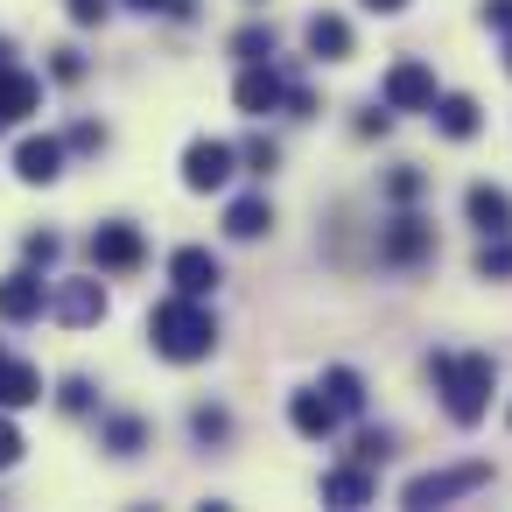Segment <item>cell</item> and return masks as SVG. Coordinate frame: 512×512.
I'll return each mask as SVG.
<instances>
[{
    "mask_svg": "<svg viewBox=\"0 0 512 512\" xmlns=\"http://www.w3.org/2000/svg\"><path fill=\"white\" fill-rule=\"evenodd\" d=\"M127 8H141V15H162V8H169V0H127Z\"/></svg>",
    "mask_w": 512,
    "mask_h": 512,
    "instance_id": "cell-37",
    "label": "cell"
},
{
    "mask_svg": "<svg viewBox=\"0 0 512 512\" xmlns=\"http://www.w3.org/2000/svg\"><path fill=\"white\" fill-rule=\"evenodd\" d=\"M15 176H22V183H57V176H64V141H57V134H29V141L15 148Z\"/></svg>",
    "mask_w": 512,
    "mask_h": 512,
    "instance_id": "cell-11",
    "label": "cell"
},
{
    "mask_svg": "<svg viewBox=\"0 0 512 512\" xmlns=\"http://www.w3.org/2000/svg\"><path fill=\"white\" fill-rule=\"evenodd\" d=\"M477 274H484V281H512V232H491V239H484Z\"/></svg>",
    "mask_w": 512,
    "mask_h": 512,
    "instance_id": "cell-22",
    "label": "cell"
},
{
    "mask_svg": "<svg viewBox=\"0 0 512 512\" xmlns=\"http://www.w3.org/2000/svg\"><path fill=\"white\" fill-rule=\"evenodd\" d=\"M386 456H393V442H386L379 428H365V435H358V463H386Z\"/></svg>",
    "mask_w": 512,
    "mask_h": 512,
    "instance_id": "cell-31",
    "label": "cell"
},
{
    "mask_svg": "<svg viewBox=\"0 0 512 512\" xmlns=\"http://www.w3.org/2000/svg\"><path fill=\"white\" fill-rule=\"evenodd\" d=\"M50 309H57V323L85 330V323H99V316H106V288H99V281H64V288L50 295Z\"/></svg>",
    "mask_w": 512,
    "mask_h": 512,
    "instance_id": "cell-12",
    "label": "cell"
},
{
    "mask_svg": "<svg viewBox=\"0 0 512 512\" xmlns=\"http://www.w3.org/2000/svg\"><path fill=\"white\" fill-rule=\"evenodd\" d=\"M64 148H106V127H99V120H78V127H71V141H64Z\"/></svg>",
    "mask_w": 512,
    "mask_h": 512,
    "instance_id": "cell-32",
    "label": "cell"
},
{
    "mask_svg": "<svg viewBox=\"0 0 512 512\" xmlns=\"http://www.w3.org/2000/svg\"><path fill=\"white\" fill-rule=\"evenodd\" d=\"M43 400V372L29 358H8L0 351V407H36Z\"/></svg>",
    "mask_w": 512,
    "mask_h": 512,
    "instance_id": "cell-18",
    "label": "cell"
},
{
    "mask_svg": "<svg viewBox=\"0 0 512 512\" xmlns=\"http://www.w3.org/2000/svg\"><path fill=\"white\" fill-rule=\"evenodd\" d=\"M36 106H43V78L15 71V64H0V127H15V120H29Z\"/></svg>",
    "mask_w": 512,
    "mask_h": 512,
    "instance_id": "cell-13",
    "label": "cell"
},
{
    "mask_svg": "<svg viewBox=\"0 0 512 512\" xmlns=\"http://www.w3.org/2000/svg\"><path fill=\"white\" fill-rule=\"evenodd\" d=\"M190 428H197V442H225L232 414H225V407H197V414H190Z\"/></svg>",
    "mask_w": 512,
    "mask_h": 512,
    "instance_id": "cell-25",
    "label": "cell"
},
{
    "mask_svg": "<svg viewBox=\"0 0 512 512\" xmlns=\"http://www.w3.org/2000/svg\"><path fill=\"white\" fill-rule=\"evenodd\" d=\"M463 211H470V225L491 239V232H512V197L498 190V183H470L463 190Z\"/></svg>",
    "mask_w": 512,
    "mask_h": 512,
    "instance_id": "cell-14",
    "label": "cell"
},
{
    "mask_svg": "<svg viewBox=\"0 0 512 512\" xmlns=\"http://www.w3.org/2000/svg\"><path fill=\"white\" fill-rule=\"evenodd\" d=\"M435 127H442L449 141H470V134L484 127V113H477V99H463V92H449V99H435Z\"/></svg>",
    "mask_w": 512,
    "mask_h": 512,
    "instance_id": "cell-19",
    "label": "cell"
},
{
    "mask_svg": "<svg viewBox=\"0 0 512 512\" xmlns=\"http://www.w3.org/2000/svg\"><path fill=\"white\" fill-rule=\"evenodd\" d=\"M274 162H281V148H274V141H246V169H253V176H267Z\"/></svg>",
    "mask_w": 512,
    "mask_h": 512,
    "instance_id": "cell-30",
    "label": "cell"
},
{
    "mask_svg": "<svg viewBox=\"0 0 512 512\" xmlns=\"http://www.w3.org/2000/svg\"><path fill=\"white\" fill-rule=\"evenodd\" d=\"M323 393L337 400V414H358V407H365V379H358L351 365H330V372H323Z\"/></svg>",
    "mask_w": 512,
    "mask_h": 512,
    "instance_id": "cell-21",
    "label": "cell"
},
{
    "mask_svg": "<svg viewBox=\"0 0 512 512\" xmlns=\"http://www.w3.org/2000/svg\"><path fill=\"white\" fill-rule=\"evenodd\" d=\"M232 99H239V113H246V120H267L274 106H288V85H281V71H274V64H246V71H239V85H232Z\"/></svg>",
    "mask_w": 512,
    "mask_h": 512,
    "instance_id": "cell-5",
    "label": "cell"
},
{
    "mask_svg": "<svg viewBox=\"0 0 512 512\" xmlns=\"http://www.w3.org/2000/svg\"><path fill=\"white\" fill-rule=\"evenodd\" d=\"M15 463H22V428L0 414V470H15Z\"/></svg>",
    "mask_w": 512,
    "mask_h": 512,
    "instance_id": "cell-27",
    "label": "cell"
},
{
    "mask_svg": "<svg viewBox=\"0 0 512 512\" xmlns=\"http://www.w3.org/2000/svg\"><path fill=\"white\" fill-rule=\"evenodd\" d=\"M302 43H309L316 64H344V57H351V22H344V15H309Z\"/></svg>",
    "mask_w": 512,
    "mask_h": 512,
    "instance_id": "cell-17",
    "label": "cell"
},
{
    "mask_svg": "<svg viewBox=\"0 0 512 512\" xmlns=\"http://www.w3.org/2000/svg\"><path fill=\"white\" fill-rule=\"evenodd\" d=\"M148 337H155V351H162L169 365H197V358L218 351V323H211V309H204L197 295H169V302H155Z\"/></svg>",
    "mask_w": 512,
    "mask_h": 512,
    "instance_id": "cell-1",
    "label": "cell"
},
{
    "mask_svg": "<svg viewBox=\"0 0 512 512\" xmlns=\"http://www.w3.org/2000/svg\"><path fill=\"white\" fill-rule=\"evenodd\" d=\"M22 253H29V267H50L64 246H57V232H29V239H22Z\"/></svg>",
    "mask_w": 512,
    "mask_h": 512,
    "instance_id": "cell-26",
    "label": "cell"
},
{
    "mask_svg": "<svg viewBox=\"0 0 512 512\" xmlns=\"http://www.w3.org/2000/svg\"><path fill=\"white\" fill-rule=\"evenodd\" d=\"M435 71L421 64V57H400L393 71H386V106L393 113H435Z\"/></svg>",
    "mask_w": 512,
    "mask_h": 512,
    "instance_id": "cell-4",
    "label": "cell"
},
{
    "mask_svg": "<svg viewBox=\"0 0 512 512\" xmlns=\"http://www.w3.org/2000/svg\"><path fill=\"white\" fill-rule=\"evenodd\" d=\"M50 309V295H43V274H8V281H0V323H36Z\"/></svg>",
    "mask_w": 512,
    "mask_h": 512,
    "instance_id": "cell-10",
    "label": "cell"
},
{
    "mask_svg": "<svg viewBox=\"0 0 512 512\" xmlns=\"http://www.w3.org/2000/svg\"><path fill=\"white\" fill-rule=\"evenodd\" d=\"M323 505H337V512L372 505V463H337V470L323 477Z\"/></svg>",
    "mask_w": 512,
    "mask_h": 512,
    "instance_id": "cell-16",
    "label": "cell"
},
{
    "mask_svg": "<svg viewBox=\"0 0 512 512\" xmlns=\"http://www.w3.org/2000/svg\"><path fill=\"white\" fill-rule=\"evenodd\" d=\"M169 281H176V295H197V302H204L225 274H218V260H211L204 246H176V253H169Z\"/></svg>",
    "mask_w": 512,
    "mask_h": 512,
    "instance_id": "cell-9",
    "label": "cell"
},
{
    "mask_svg": "<svg viewBox=\"0 0 512 512\" xmlns=\"http://www.w3.org/2000/svg\"><path fill=\"white\" fill-rule=\"evenodd\" d=\"M267 225H274V204H267V197H239V204L225 211V232H232V239H260Z\"/></svg>",
    "mask_w": 512,
    "mask_h": 512,
    "instance_id": "cell-20",
    "label": "cell"
},
{
    "mask_svg": "<svg viewBox=\"0 0 512 512\" xmlns=\"http://www.w3.org/2000/svg\"><path fill=\"white\" fill-rule=\"evenodd\" d=\"M386 190L407 204V197H421V176H414V169H393V183H386Z\"/></svg>",
    "mask_w": 512,
    "mask_h": 512,
    "instance_id": "cell-34",
    "label": "cell"
},
{
    "mask_svg": "<svg viewBox=\"0 0 512 512\" xmlns=\"http://www.w3.org/2000/svg\"><path fill=\"white\" fill-rule=\"evenodd\" d=\"M505 71H512V29H505Z\"/></svg>",
    "mask_w": 512,
    "mask_h": 512,
    "instance_id": "cell-39",
    "label": "cell"
},
{
    "mask_svg": "<svg viewBox=\"0 0 512 512\" xmlns=\"http://www.w3.org/2000/svg\"><path fill=\"white\" fill-rule=\"evenodd\" d=\"M428 379H435L449 421L470 428V421H484V407H491V379H498V365H491L484 351H435V358H428Z\"/></svg>",
    "mask_w": 512,
    "mask_h": 512,
    "instance_id": "cell-2",
    "label": "cell"
},
{
    "mask_svg": "<svg viewBox=\"0 0 512 512\" xmlns=\"http://www.w3.org/2000/svg\"><path fill=\"white\" fill-rule=\"evenodd\" d=\"M232 162H239V155H232L225 141H190V148H183V183H190L197 197H204V190H225V183H232Z\"/></svg>",
    "mask_w": 512,
    "mask_h": 512,
    "instance_id": "cell-6",
    "label": "cell"
},
{
    "mask_svg": "<svg viewBox=\"0 0 512 512\" xmlns=\"http://www.w3.org/2000/svg\"><path fill=\"white\" fill-rule=\"evenodd\" d=\"M64 8H71V22H78V29H99L113 0H64Z\"/></svg>",
    "mask_w": 512,
    "mask_h": 512,
    "instance_id": "cell-29",
    "label": "cell"
},
{
    "mask_svg": "<svg viewBox=\"0 0 512 512\" xmlns=\"http://www.w3.org/2000/svg\"><path fill=\"white\" fill-rule=\"evenodd\" d=\"M232 57H246V64H267V57H274V29H260V22H246V29L232 36Z\"/></svg>",
    "mask_w": 512,
    "mask_h": 512,
    "instance_id": "cell-23",
    "label": "cell"
},
{
    "mask_svg": "<svg viewBox=\"0 0 512 512\" xmlns=\"http://www.w3.org/2000/svg\"><path fill=\"white\" fill-rule=\"evenodd\" d=\"M428 253H435V225L428 218H393L386 239H379V260H393V267H414Z\"/></svg>",
    "mask_w": 512,
    "mask_h": 512,
    "instance_id": "cell-8",
    "label": "cell"
},
{
    "mask_svg": "<svg viewBox=\"0 0 512 512\" xmlns=\"http://www.w3.org/2000/svg\"><path fill=\"white\" fill-rule=\"evenodd\" d=\"M484 484H491V463H449V470H421V477H407L400 505H407V512H428V505L470 498V491H484Z\"/></svg>",
    "mask_w": 512,
    "mask_h": 512,
    "instance_id": "cell-3",
    "label": "cell"
},
{
    "mask_svg": "<svg viewBox=\"0 0 512 512\" xmlns=\"http://www.w3.org/2000/svg\"><path fill=\"white\" fill-rule=\"evenodd\" d=\"M50 71H57L64 85H78V78H85V57H78V50H57V64H50Z\"/></svg>",
    "mask_w": 512,
    "mask_h": 512,
    "instance_id": "cell-33",
    "label": "cell"
},
{
    "mask_svg": "<svg viewBox=\"0 0 512 512\" xmlns=\"http://www.w3.org/2000/svg\"><path fill=\"white\" fill-rule=\"evenodd\" d=\"M484 22L491 29H512V0H484Z\"/></svg>",
    "mask_w": 512,
    "mask_h": 512,
    "instance_id": "cell-35",
    "label": "cell"
},
{
    "mask_svg": "<svg viewBox=\"0 0 512 512\" xmlns=\"http://www.w3.org/2000/svg\"><path fill=\"white\" fill-rule=\"evenodd\" d=\"M141 260H148V246H141L134 225H99V232H92V267H106V274H134Z\"/></svg>",
    "mask_w": 512,
    "mask_h": 512,
    "instance_id": "cell-7",
    "label": "cell"
},
{
    "mask_svg": "<svg viewBox=\"0 0 512 512\" xmlns=\"http://www.w3.org/2000/svg\"><path fill=\"white\" fill-rule=\"evenodd\" d=\"M288 421H295V435H309V442H323V435L337 428V400H330L323 386H302V393L288 400Z\"/></svg>",
    "mask_w": 512,
    "mask_h": 512,
    "instance_id": "cell-15",
    "label": "cell"
},
{
    "mask_svg": "<svg viewBox=\"0 0 512 512\" xmlns=\"http://www.w3.org/2000/svg\"><path fill=\"white\" fill-rule=\"evenodd\" d=\"M0 64H15V43H8V36H0Z\"/></svg>",
    "mask_w": 512,
    "mask_h": 512,
    "instance_id": "cell-38",
    "label": "cell"
},
{
    "mask_svg": "<svg viewBox=\"0 0 512 512\" xmlns=\"http://www.w3.org/2000/svg\"><path fill=\"white\" fill-rule=\"evenodd\" d=\"M141 442H148V428H141L134 414H120V421H106V449H113V456H134Z\"/></svg>",
    "mask_w": 512,
    "mask_h": 512,
    "instance_id": "cell-24",
    "label": "cell"
},
{
    "mask_svg": "<svg viewBox=\"0 0 512 512\" xmlns=\"http://www.w3.org/2000/svg\"><path fill=\"white\" fill-rule=\"evenodd\" d=\"M57 400H64V414H92V386H85V379H64Z\"/></svg>",
    "mask_w": 512,
    "mask_h": 512,
    "instance_id": "cell-28",
    "label": "cell"
},
{
    "mask_svg": "<svg viewBox=\"0 0 512 512\" xmlns=\"http://www.w3.org/2000/svg\"><path fill=\"white\" fill-rule=\"evenodd\" d=\"M365 8H372V15H400V8H407V0H365Z\"/></svg>",
    "mask_w": 512,
    "mask_h": 512,
    "instance_id": "cell-36",
    "label": "cell"
}]
</instances>
